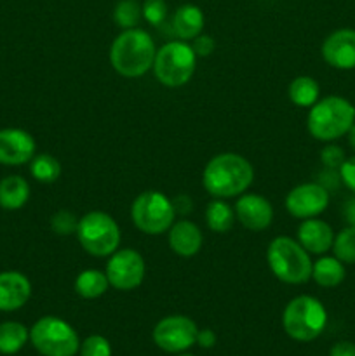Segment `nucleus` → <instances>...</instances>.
Returning a JSON list of instances; mask_svg holds the SVG:
<instances>
[{
	"mask_svg": "<svg viewBox=\"0 0 355 356\" xmlns=\"http://www.w3.org/2000/svg\"><path fill=\"white\" fill-rule=\"evenodd\" d=\"M106 273L110 287L117 291H134L145 280L146 264L141 254L134 249H117L106 263Z\"/></svg>",
	"mask_w": 355,
	"mask_h": 356,
	"instance_id": "9d476101",
	"label": "nucleus"
},
{
	"mask_svg": "<svg viewBox=\"0 0 355 356\" xmlns=\"http://www.w3.org/2000/svg\"><path fill=\"white\" fill-rule=\"evenodd\" d=\"M327 325V312L319 299L312 296H298L284 308L282 327L291 339L310 343L324 332Z\"/></svg>",
	"mask_w": 355,
	"mask_h": 356,
	"instance_id": "39448f33",
	"label": "nucleus"
},
{
	"mask_svg": "<svg viewBox=\"0 0 355 356\" xmlns=\"http://www.w3.org/2000/svg\"><path fill=\"white\" fill-rule=\"evenodd\" d=\"M80 219L73 214L72 211H58L51 218V228L56 235L59 236H68L77 233V228H79Z\"/></svg>",
	"mask_w": 355,
	"mask_h": 356,
	"instance_id": "c85d7f7f",
	"label": "nucleus"
},
{
	"mask_svg": "<svg viewBox=\"0 0 355 356\" xmlns=\"http://www.w3.org/2000/svg\"><path fill=\"white\" fill-rule=\"evenodd\" d=\"M157 47L148 31L141 28L122 30L110 47V63L118 75L139 79L153 68Z\"/></svg>",
	"mask_w": 355,
	"mask_h": 356,
	"instance_id": "f03ea898",
	"label": "nucleus"
},
{
	"mask_svg": "<svg viewBox=\"0 0 355 356\" xmlns=\"http://www.w3.org/2000/svg\"><path fill=\"white\" fill-rule=\"evenodd\" d=\"M205 17L200 7L194 6V3H184L180 9L174 13L173 17V28L174 33L180 37V40H194L195 37L202 33L204 30Z\"/></svg>",
	"mask_w": 355,
	"mask_h": 356,
	"instance_id": "6ab92c4d",
	"label": "nucleus"
},
{
	"mask_svg": "<svg viewBox=\"0 0 355 356\" xmlns=\"http://www.w3.org/2000/svg\"><path fill=\"white\" fill-rule=\"evenodd\" d=\"M30 339V330L19 322L0 323V353L16 355Z\"/></svg>",
	"mask_w": 355,
	"mask_h": 356,
	"instance_id": "393cba45",
	"label": "nucleus"
},
{
	"mask_svg": "<svg viewBox=\"0 0 355 356\" xmlns=\"http://www.w3.org/2000/svg\"><path fill=\"white\" fill-rule=\"evenodd\" d=\"M141 10L146 23L153 24V26H160L167 16V3L164 0H145Z\"/></svg>",
	"mask_w": 355,
	"mask_h": 356,
	"instance_id": "7c9ffc66",
	"label": "nucleus"
},
{
	"mask_svg": "<svg viewBox=\"0 0 355 356\" xmlns=\"http://www.w3.org/2000/svg\"><path fill=\"white\" fill-rule=\"evenodd\" d=\"M197 68V54L191 44L184 40H173L157 49L153 73L166 87H181L188 83Z\"/></svg>",
	"mask_w": 355,
	"mask_h": 356,
	"instance_id": "423d86ee",
	"label": "nucleus"
},
{
	"mask_svg": "<svg viewBox=\"0 0 355 356\" xmlns=\"http://www.w3.org/2000/svg\"><path fill=\"white\" fill-rule=\"evenodd\" d=\"M235 219V211L223 198H214L205 209V221H207L209 229H212L214 233L230 232Z\"/></svg>",
	"mask_w": 355,
	"mask_h": 356,
	"instance_id": "b1692460",
	"label": "nucleus"
},
{
	"mask_svg": "<svg viewBox=\"0 0 355 356\" xmlns=\"http://www.w3.org/2000/svg\"><path fill=\"white\" fill-rule=\"evenodd\" d=\"M333 252L343 264H355V226L343 228L334 236Z\"/></svg>",
	"mask_w": 355,
	"mask_h": 356,
	"instance_id": "cd10ccee",
	"label": "nucleus"
},
{
	"mask_svg": "<svg viewBox=\"0 0 355 356\" xmlns=\"http://www.w3.org/2000/svg\"><path fill=\"white\" fill-rule=\"evenodd\" d=\"M216 341H218V337H216V334L212 332L211 329H204V330H198L197 332V343L200 348H205V350H209V348H212L216 344Z\"/></svg>",
	"mask_w": 355,
	"mask_h": 356,
	"instance_id": "f704fd0d",
	"label": "nucleus"
},
{
	"mask_svg": "<svg viewBox=\"0 0 355 356\" xmlns=\"http://www.w3.org/2000/svg\"><path fill=\"white\" fill-rule=\"evenodd\" d=\"M329 205V191L319 183L294 186L285 197V211L298 219L317 218Z\"/></svg>",
	"mask_w": 355,
	"mask_h": 356,
	"instance_id": "f8f14e48",
	"label": "nucleus"
},
{
	"mask_svg": "<svg viewBox=\"0 0 355 356\" xmlns=\"http://www.w3.org/2000/svg\"><path fill=\"white\" fill-rule=\"evenodd\" d=\"M191 47H194L197 58H207V56L212 54L216 47V42L211 35H198V37L194 38L191 42Z\"/></svg>",
	"mask_w": 355,
	"mask_h": 356,
	"instance_id": "473e14b6",
	"label": "nucleus"
},
{
	"mask_svg": "<svg viewBox=\"0 0 355 356\" xmlns=\"http://www.w3.org/2000/svg\"><path fill=\"white\" fill-rule=\"evenodd\" d=\"M345 266L336 257H320L312 266V278L324 289L338 287L345 280Z\"/></svg>",
	"mask_w": 355,
	"mask_h": 356,
	"instance_id": "412c9836",
	"label": "nucleus"
},
{
	"mask_svg": "<svg viewBox=\"0 0 355 356\" xmlns=\"http://www.w3.org/2000/svg\"><path fill=\"white\" fill-rule=\"evenodd\" d=\"M320 160H322V163L327 167V169L340 170L341 163H343L347 159H345V152L340 148V146L331 145L322 149V153H320Z\"/></svg>",
	"mask_w": 355,
	"mask_h": 356,
	"instance_id": "2f4dec72",
	"label": "nucleus"
},
{
	"mask_svg": "<svg viewBox=\"0 0 355 356\" xmlns=\"http://www.w3.org/2000/svg\"><path fill=\"white\" fill-rule=\"evenodd\" d=\"M235 218L249 232H263L274 221V207L270 200L256 193H242L237 200Z\"/></svg>",
	"mask_w": 355,
	"mask_h": 356,
	"instance_id": "ddd939ff",
	"label": "nucleus"
},
{
	"mask_svg": "<svg viewBox=\"0 0 355 356\" xmlns=\"http://www.w3.org/2000/svg\"><path fill=\"white\" fill-rule=\"evenodd\" d=\"M178 356H194V355H188V353H181V355H178Z\"/></svg>",
	"mask_w": 355,
	"mask_h": 356,
	"instance_id": "58836bf2",
	"label": "nucleus"
},
{
	"mask_svg": "<svg viewBox=\"0 0 355 356\" xmlns=\"http://www.w3.org/2000/svg\"><path fill=\"white\" fill-rule=\"evenodd\" d=\"M167 240H169V247L174 254L181 257H191L202 249L204 235L195 222L188 221V219H180V221H174L169 228Z\"/></svg>",
	"mask_w": 355,
	"mask_h": 356,
	"instance_id": "f3484780",
	"label": "nucleus"
},
{
	"mask_svg": "<svg viewBox=\"0 0 355 356\" xmlns=\"http://www.w3.org/2000/svg\"><path fill=\"white\" fill-rule=\"evenodd\" d=\"M322 58L336 70L355 68V30L341 28L333 31L322 44Z\"/></svg>",
	"mask_w": 355,
	"mask_h": 356,
	"instance_id": "2eb2a0df",
	"label": "nucleus"
},
{
	"mask_svg": "<svg viewBox=\"0 0 355 356\" xmlns=\"http://www.w3.org/2000/svg\"><path fill=\"white\" fill-rule=\"evenodd\" d=\"M287 96L292 104L299 108H310L319 101L320 87L315 79L312 76H296L291 83H289Z\"/></svg>",
	"mask_w": 355,
	"mask_h": 356,
	"instance_id": "5701e85b",
	"label": "nucleus"
},
{
	"mask_svg": "<svg viewBox=\"0 0 355 356\" xmlns=\"http://www.w3.org/2000/svg\"><path fill=\"white\" fill-rule=\"evenodd\" d=\"M132 225L145 235L159 236L169 232L176 219L173 200L157 190H146L134 198L131 205Z\"/></svg>",
	"mask_w": 355,
	"mask_h": 356,
	"instance_id": "6e6552de",
	"label": "nucleus"
},
{
	"mask_svg": "<svg viewBox=\"0 0 355 356\" xmlns=\"http://www.w3.org/2000/svg\"><path fill=\"white\" fill-rule=\"evenodd\" d=\"M267 261L275 278L284 284L299 285L312 278L313 263L310 252L294 238L275 236L267 249Z\"/></svg>",
	"mask_w": 355,
	"mask_h": 356,
	"instance_id": "20e7f679",
	"label": "nucleus"
},
{
	"mask_svg": "<svg viewBox=\"0 0 355 356\" xmlns=\"http://www.w3.org/2000/svg\"><path fill=\"white\" fill-rule=\"evenodd\" d=\"M298 242L306 252L320 256L333 249L334 232L322 219H303L301 225L298 226Z\"/></svg>",
	"mask_w": 355,
	"mask_h": 356,
	"instance_id": "a211bd4d",
	"label": "nucleus"
},
{
	"mask_svg": "<svg viewBox=\"0 0 355 356\" xmlns=\"http://www.w3.org/2000/svg\"><path fill=\"white\" fill-rule=\"evenodd\" d=\"M329 356H355V344L348 341H341L331 348Z\"/></svg>",
	"mask_w": 355,
	"mask_h": 356,
	"instance_id": "c9c22d12",
	"label": "nucleus"
},
{
	"mask_svg": "<svg viewBox=\"0 0 355 356\" xmlns=\"http://www.w3.org/2000/svg\"><path fill=\"white\" fill-rule=\"evenodd\" d=\"M77 238L82 249L94 257H108L120 247V228L110 214L101 211L82 216L77 228Z\"/></svg>",
	"mask_w": 355,
	"mask_h": 356,
	"instance_id": "0eeeda50",
	"label": "nucleus"
},
{
	"mask_svg": "<svg viewBox=\"0 0 355 356\" xmlns=\"http://www.w3.org/2000/svg\"><path fill=\"white\" fill-rule=\"evenodd\" d=\"M30 172L38 183L51 184L61 176V163L56 156L42 153V155H35L30 160Z\"/></svg>",
	"mask_w": 355,
	"mask_h": 356,
	"instance_id": "a878e982",
	"label": "nucleus"
},
{
	"mask_svg": "<svg viewBox=\"0 0 355 356\" xmlns=\"http://www.w3.org/2000/svg\"><path fill=\"white\" fill-rule=\"evenodd\" d=\"M37 143L30 132L23 129H2L0 131V163L2 165H23L35 156Z\"/></svg>",
	"mask_w": 355,
	"mask_h": 356,
	"instance_id": "4468645a",
	"label": "nucleus"
},
{
	"mask_svg": "<svg viewBox=\"0 0 355 356\" xmlns=\"http://www.w3.org/2000/svg\"><path fill=\"white\" fill-rule=\"evenodd\" d=\"M254 181V169L247 159L237 153L212 156L202 172V186L214 198L240 197Z\"/></svg>",
	"mask_w": 355,
	"mask_h": 356,
	"instance_id": "f257e3e1",
	"label": "nucleus"
},
{
	"mask_svg": "<svg viewBox=\"0 0 355 356\" xmlns=\"http://www.w3.org/2000/svg\"><path fill=\"white\" fill-rule=\"evenodd\" d=\"M80 356H111V346L108 339L100 334H94L86 337L80 344Z\"/></svg>",
	"mask_w": 355,
	"mask_h": 356,
	"instance_id": "c756f323",
	"label": "nucleus"
},
{
	"mask_svg": "<svg viewBox=\"0 0 355 356\" xmlns=\"http://www.w3.org/2000/svg\"><path fill=\"white\" fill-rule=\"evenodd\" d=\"M340 177L348 190L355 193V156L347 159L340 167Z\"/></svg>",
	"mask_w": 355,
	"mask_h": 356,
	"instance_id": "72a5a7b5",
	"label": "nucleus"
},
{
	"mask_svg": "<svg viewBox=\"0 0 355 356\" xmlns=\"http://www.w3.org/2000/svg\"><path fill=\"white\" fill-rule=\"evenodd\" d=\"M348 143H350L352 148L355 149V124L352 125L350 131H348Z\"/></svg>",
	"mask_w": 355,
	"mask_h": 356,
	"instance_id": "4c0bfd02",
	"label": "nucleus"
},
{
	"mask_svg": "<svg viewBox=\"0 0 355 356\" xmlns=\"http://www.w3.org/2000/svg\"><path fill=\"white\" fill-rule=\"evenodd\" d=\"M30 198V184L21 176H7L0 181V207L17 211Z\"/></svg>",
	"mask_w": 355,
	"mask_h": 356,
	"instance_id": "aec40b11",
	"label": "nucleus"
},
{
	"mask_svg": "<svg viewBox=\"0 0 355 356\" xmlns=\"http://www.w3.org/2000/svg\"><path fill=\"white\" fill-rule=\"evenodd\" d=\"M197 323L184 315H171L153 329V343L167 353H181L197 343Z\"/></svg>",
	"mask_w": 355,
	"mask_h": 356,
	"instance_id": "9b49d317",
	"label": "nucleus"
},
{
	"mask_svg": "<svg viewBox=\"0 0 355 356\" xmlns=\"http://www.w3.org/2000/svg\"><path fill=\"white\" fill-rule=\"evenodd\" d=\"M30 341L44 356H75L80 350L75 329L58 316L37 320L30 330Z\"/></svg>",
	"mask_w": 355,
	"mask_h": 356,
	"instance_id": "1a4fd4ad",
	"label": "nucleus"
},
{
	"mask_svg": "<svg viewBox=\"0 0 355 356\" xmlns=\"http://www.w3.org/2000/svg\"><path fill=\"white\" fill-rule=\"evenodd\" d=\"M31 296V284L19 271L0 273V312H16L23 308Z\"/></svg>",
	"mask_w": 355,
	"mask_h": 356,
	"instance_id": "dca6fc26",
	"label": "nucleus"
},
{
	"mask_svg": "<svg viewBox=\"0 0 355 356\" xmlns=\"http://www.w3.org/2000/svg\"><path fill=\"white\" fill-rule=\"evenodd\" d=\"M110 287L106 273L100 270H84L75 278V292L84 299H97Z\"/></svg>",
	"mask_w": 355,
	"mask_h": 356,
	"instance_id": "4be33fe9",
	"label": "nucleus"
},
{
	"mask_svg": "<svg viewBox=\"0 0 355 356\" xmlns=\"http://www.w3.org/2000/svg\"><path fill=\"white\" fill-rule=\"evenodd\" d=\"M355 124V108L345 97L327 96L310 106L306 117L308 132L317 141L331 143L348 134Z\"/></svg>",
	"mask_w": 355,
	"mask_h": 356,
	"instance_id": "7ed1b4c3",
	"label": "nucleus"
},
{
	"mask_svg": "<svg viewBox=\"0 0 355 356\" xmlns=\"http://www.w3.org/2000/svg\"><path fill=\"white\" fill-rule=\"evenodd\" d=\"M141 17L143 10L138 0H120L113 9V21L122 30L136 28Z\"/></svg>",
	"mask_w": 355,
	"mask_h": 356,
	"instance_id": "bb28decb",
	"label": "nucleus"
},
{
	"mask_svg": "<svg viewBox=\"0 0 355 356\" xmlns=\"http://www.w3.org/2000/svg\"><path fill=\"white\" fill-rule=\"evenodd\" d=\"M343 214L348 225L355 226V198H352V200L347 202V205H345L343 209Z\"/></svg>",
	"mask_w": 355,
	"mask_h": 356,
	"instance_id": "e433bc0d",
	"label": "nucleus"
}]
</instances>
